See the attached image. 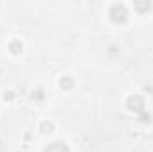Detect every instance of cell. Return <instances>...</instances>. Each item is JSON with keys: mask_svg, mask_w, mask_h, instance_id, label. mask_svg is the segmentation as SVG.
<instances>
[{"mask_svg": "<svg viewBox=\"0 0 153 152\" xmlns=\"http://www.w3.org/2000/svg\"><path fill=\"white\" fill-rule=\"evenodd\" d=\"M126 9L123 7V5H114L112 9H111V18L117 22V23H123V22H126Z\"/></svg>", "mask_w": 153, "mask_h": 152, "instance_id": "6da1fadb", "label": "cell"}, {"mask_svg": "<svg viewBox=\"0 0 153 152\" xmlns=\"http://www.w3.org/2000/svg\"><path fill=\"white\" fill-rule=\"evenodd\" d=\"M135 5H137V11L139 13H146V11H150V0H135Z\"/></svg>", "mask_w": 153, "mask_h": 152, "instance_id": "7a4b0ae2", "label": "cell"}]
</instances>
